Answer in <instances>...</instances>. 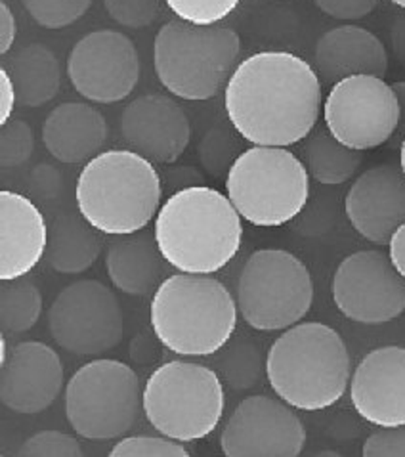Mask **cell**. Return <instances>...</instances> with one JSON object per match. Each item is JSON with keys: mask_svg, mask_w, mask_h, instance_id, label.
I'll use <instances>...</instances> for the list:
<instances>
[{"mask_svg": "<svg viewBox=\"0 0 405 457\" xmlns=\"http://www.w3.org/2000/svg\"><path fill=\"white\" fill-rule=\"evenodd\" d=\"M361 453L366 457H405V428L386 427L373 433L363 445Z\"/></svg>", "mask_w": 405, "mask_h": 457, "instance_id": "d590c367", "label": "cell"}, {"mask_svg": "<svg viewBox=\"0 0 405 457\" xmlns=\"http://www.w3.org/2000/svg\"><path fill=\"white\" fill-rule=\"evenodd\" d=\"M214 356V371L220 375L222 383L232 386L234 391H247L259 385L266 375V356L260 346L241 339L226 345Z\"/></svg>", "mask_w": 405, "mask_h": 457, "instance_id": "4316f807", "label": "cell"}, {"mask_svg": "<svg viewBox=\"0 0 405 457\" xmlns=\"http://www.w3.org/2000/svg\"><path fill=\"white\" fill-rule=\"evenodd\" d=\"M43 312V295L31 279L16 278L0 287V328L3 333H25L35 328Z\"/></svg>", "mask_w": 405, "mask_h": 457, "instance_id": "83f0119b", "label": "cell"}, {"mask_svg": "<svg viewBox=\"0 0 405 457\" xmlns=\"http://www.w3.org/2000/svg\"><path fill=\"white\" fill-rule=\"evenodd\" d=\"M326 127L341 144L358 152L386 144L401 120V105L383 77L352 75L335 83L323 102Z\"/></svg>", "mask_w": 405, "mask_h": 457, "instance_id": "8fae6325", "label": "cell"}, {"mask_svg": "<svg viewBox=\"0 0 405 457\" xmlns=\"http://www.w3.org/2000/svg\"><path fill=\"white\" fill-rule=\"evenodd\" d=\"M224 105L234 130L251 145L289 147L316 129L323 112L321 80L293 52H256L229 77Z\"/></svg>", "mask_w": 405, "mask_h": 457, "instance_id": "6da1fadb", "label": "cell"}, {"mask_svg": "<svg viewBox=\"0 0 405 457\" xmlns=\"http://www.w3.org/2000/svg\"><path fill=\"white\" fill-rule=\"evenodd\" d=\"M344 212L354 230L371 244L388 239L405 222V177L400 167L379 165L350 186Z\"/></svg>", "mask_w": 405, "mask_h": 457, "instance_id": "d6986e66", "label": "cell"}, {"mask_svg": "<svg viewBox=\"0 0 405 457\" xmlns=\"http://www.w3.org/2000/svg\"><path fill=\"white\" fill-rule=\"evenodd\" d=\"M165 262L163 253L152 234L136 232L113 236L107 244V276L119 291L134 295V297L150 295L161 286Z\"/></svg>", "mask_w": 405, "mask_h": 457, "instance_id": "603a6c76", "label": "cell"}, {"mask_svg": "<svg viewBox=\"0 0 405 457\" xmlns=\"http://www.w3.org/2000/svg\"><path fill=\"white\" fill-rule=\"evenodd\" d=\"M350 400L375 427H405V348L390 345L363 356L350 379Z\"/></svg>", "mask_w": 405, "mask_h": 457, "instance_id": "e0dca14e", "label": "cell"}, {"mask_svg": "<svg viewBox=\"0 0 405 457\" xmlns=\"http://www.w3.org/2000/svg\"><path fill=\"white\" fill-rule=\"evenodd\" d=\"M237 299L211 276L178 272L165 278L150 304L157 341L180 356H212L237 328Z\"/></svg>", "mask_w": 405, "mask_h": 457, "instance_id": "5b68a950", "label": "cell"}, {"mask_svg": "<svg viewBox=\"0 0 405 457\" xmlns=\"http://www.w3.org/2000/svg\"><path fill=\"white\" fill-rule=\"evenodd\" d=\"M8 348H6V337H4V333H3V337H0V366L4 364V361L8 360Z\"/></svg>", "mask_w": 405, "mask_h": 457, "instance_id": "7bdbcfd3", "label": "cell"}, {"mask_svg": "<svg viewBox=\"0 0 405 457\" xmlns=\"http://www.w3.org/2000/svg\"><path fill=\"white\" fill-rule=\"evenodd\" d=\"M35 150L33 129L21 119H10L0 132V165L18 169L29 161Z\"/></svg>", "mask_w": 405, "mask_h": 457, "instance_id": "4dcf8cb0", "label": "cell"}, {"mask_svg": "<svg viewBox=\"0 0 405 457\" xmlns=\"http://www.w3.org/2000/svg\"><path fill=\"white\" fill-rule=\"evenodd\" d=\"M239 155L241 154H237L236 138L220 127L211 129L199 145V157L202 167L216 179L229 172Z\"/></svg>", "mask_w": 405, "mask_h": 457, "instance_id": "f546056e", "label": "cell"}, {"mask_svg": "<svg viewBox=\"0 0 405 457\" xmlns=\"http://www.w3.org/2000/svg\"><path fill=\"white\" fill-rule=\"evenodd\" d=\"M18 92L13 87V80L6 67L0 70V125H6L12 119L13 110H16Z\"/></svg>", "mask_w": 405, "mask_h": 457, "instance_id": "f35d334b", "label": "cell"}, {"mask_svg": "<svg viewBox=\"0 0 405 457\" xmlns=\"http://www.w3.org/2000/svg\"><path fill=\"white\" fill-rule=\"evenodd\" d=\"M241 0H165L178 20L194 25H219L232 13Z\"/></svg>", "mask_w": 405, "mask_h": 457, "instance_id": "1f68e13d", "label": "cell"}, {"mask_svg": "<svg viewBox=\"0 0 405 457\" xmlns=\"http://www.w3.org/2000/svg\"><path fill=\"white\" fill-rule=\"evenodd\" d=\"M79 214L103 236L142 232L161 209L163 179L155 163L132 150L92 157L79 174Z\"/></svg>", "mask_w": 405, "mask_h": 457, "instance_id": "277c9868", "label": "cell"}, {"mask_svg": "<svg viewBox=\"0 0 405 457\" xmlns=\"http://www.w3.org/2000/svg\"><path fill=\"white\" fill-rule=\"evenodd\" d=\"M20 457H83L79 440L62 431H43L27 438L18 450Z\"/></svg>", "mask_w": 405, "mask_h": 457, "instance_id": "836d02e7", "label": "cell"}, {"mask_svg": "<svg viewBox=\"0 0 405 457\" xmlns=\"http://www.w3.org/2000/svg\"><path fill=\"white\" fill-rule=\"evenodd\" d=\"M202 184V177L190 169V167H182V169H170L167 174H165V187H170L174 186L178 190H184V187H190V186H199Z\"/></svg>", "mask_w": 405, "mask_h": 457, "instance_id": "60d3db41", "label": "cell"}, {"mask_svg": "<svg viewBox=\"0 0 405 457\" xmlns=\"http://www.w3.org/2000/svg\"><path fill=\"white\" fill-rule=\"evenodd\" d=\"M241 38L232 27L167 21L155 35L153 67L172 96L205 102L227 85L239 65Z\"/></svg>", "mask_w": 405, "mask_h": 457, "instance_id": "8992f818", "label": "cell"}, {"mask_svg": "<svg viewBox=\"0 0 405 457\" xmlns=\"http://www.w3.org/2000/svg\"><path fill=\"white\" fill-rule=\"evenodd\" d=\"M266 379L294 410H327L344 396L352 379L346 343L339 331L319 321L296 324L269 346Z\"/></svg>", "mask_w": 405, "mask_h": 457, "instance_id": "3957f363", "label": "cell"}, {"mask_svg": "<svg viewBox=\"0 0 405 457\" xmlns=\"http://www.w3.org/2000/svg\"><path fill=\"white\" fill-rule=\"evenodd\" d=\"M314 303L306 264L283 249L254 251L237 279L241 318L256 331H281L299 324Z\"/></svg>", "mask_w": 405, "mask_h": 457, "instance_id": "30bf717a", "label": "cell"}, {"mask_svg": "<svg viewBox=\"0 0 405 457\" xmlns=\"http://www.w3.org/2000/svg\"><path fill=\"white\" fill-rule=\"evenodd\" d=\"M388 257L396 270L405 278V222L388 239Z\"/></svg>", "mask_w": 405, "mask_h": 457, "instance_id": "b9f144b4", "label": "cell"}, {"mask_svg": "<svg viewBox=\"0 0 405 457\" xmlns=\"http://www.w3.org/2000/svg\"><path fill=\"white\" fill-rule=\"evenodd\" d=\"M390 3H393V4H396V6H400V8H403V10H405V0H390Z\"/></svg>", "mask_w": 405, "mask_h": 457, "instance_id": "f6af8a7d", "label": "cell"}, {"mask_svg": "<svg viewBox=\"0 0 405 457\" xmlns=\"http://www.w3.org/2000/svg\"><path fill=\"white\" fill-rule=\"evenodd\" d=\"M226 194L243 220L277 228L304 211L310 172L287 147L251 145L226 174Z\"/></svg>", "mask_w": 405, "mask_h": 457, "instance_id": "52a82bcc", "label": "cell"}, {"mask_svg": "<svg viewBox=\"0 0 405 457\" xmlns=\"http://www.w3.org/2000/svg\"><path fill=\"white\" fill-rule=\"evenodd\" d=\"M63 388L58 353L40 341L18 343L0 375V402L13 413L35 415L48 410Z\"/></svg>", "mask_w": 405, "mask_h": 457, "instance_id": "ac0fdd59", "label": "cell"}, {"mask_svg": "<svg viewBox=\"0 0 405 457\" xmlns=\"http://www.w3.org/2000/svg\"><path fill=\"white\" fill-rule=\"evenodd\" d=\"M153 236L167 264L178 272L211 276L241 249V214L226 194L202 184L190 186L165 199Z\"/></svg>", "mask_w": 405, "mask_h": 457, "instance_id": "7a4b0ae2", "label": "cell"}, {"mask_svg": "<svg viewBox=\"0 0 405 457\" xmlns=\"http://www.w3.org/2000/svg\"><path fill=\"white\" fill-rule=\"evenodd\" d=\"M105 138V117L85 102H65L54 107L43 127V142L48 154L65 165L96 157Z\"/></svg>", "mask_w": 405, "mask_h": 457, "instance_id": "7402d4cb", "label": "cell"}, {"mask_svg": "<svg viewBox=\"0 0 405 457\" xmlns=\"http://www.w3.org/2000/svg\"><path fill=\"white\" fill-rule=\"evenodd\" d=\"M363 154L336 140L326 129L312 130L304 144V165L316 182L341 186L358 172Z\"/></svg>", "mask_w": 405, "mask_h": 457, "instance_id": "484cf974", "label": "cell"}, {"mask_svg": "<svg viewBox=\"0 0 405 457\" xmlns=\"http://www.w3.org/2000/svg\"><path fill=\"white\" fill-rule=\"evenodd\" d=\"M144 411L138 375L119 360H92L65 386V418L87 440L127 435Z\"/></svg>", "mask_w": 405, "mask_h": 457, "instance_id": "9c48e42d", "label": "cell"}, {"mask_svg": "<svg viewBox=\"0 0 405 457\" xmlns=\"http://www.w3.org/2000/svg\"><path fill=\"white\" fill-rule=\"evenodd\" d=\"M31 187L40 197H52L62 187V177L52 167L38 165L31 174Z\"/></svg>", "mask_w": 405, "mask_h": 457, "instance_id": "74e56055", "label": "cell"}, {"mask_svg": "<svg viewBox=\"0 0 405 457\" xmlns=\"http://www.w3.org/2000/svg\"><path fill=\"white\" fill-rule=\"evenodd\" d=\"M8 73L23 107H38L58 96L62 85L60 62L43 45H29L13 54Z\"/></svg>", "mask_w": 405, "mask_h": 457, "instance_id": "d4e9b609", "label": "cell"}, {"mask_svg": "<svg viewBox=\"0 0 405 457\" xmlns=\"http://www.w3.org/2000/svg\"><path fill=\"white\" fill-rule=\"evenodd\" d=\"M316 6L335 20L354 21L369 16L379 0H314Z\"/></svg>", "mask_w": 405, "mask_h": 457, "instance_id": "8d00e7d4", "label": "cell"}, {"mask_svg": "<svg viewBox=\"0 0 405 457\" xmlns=\"http://www.w3.org/2000/svg\"><path fill=\"white\" fill-rule=\"evenodd\" d=\"M48 247V224L29 197L0 192V279L29 274Z\"/></svg>", "mask_w": 405, "mask_h": 457, "instance_id": "ffe728a7", "label": "cell"}, {"mask_svg": "<svg viewBox=\"0 0 405 457\" xmlns=\"http://www.w3.org/2000/svg\"><path fill=\"white\" fill-rule=\"evenodd\" d=\"M18 23L12 8L6 3H0V54H8L16 43Z\"/></svg>", "mask_w": 405, "mask_h": 457, "instance_id": "ab89813d", "label": "cell"}, {"mask_svg": "<svg viewBox=\"0 0 405 457\" xmlns=\"http://www.w3.org/2000/svg\"><path fill=\"white\" fill-rule=\"evenodd\" d=\"M112 457H190L180 440L161 436H127L113 446Z\"/></svg>", "mask_w": 405, "mask_h": 457, "instance_id": "d6a6232c", "label": "cell"}, {"mask_svg": "<svg viewBox=\"0 0 405 457\" xmlns=\"http://www.w3.org/2000/svg\"><path fill=\"white\" fill-rule=\"evenodd\" d=\"M48 328L52 339L63 351L96 356L123 341V308L117 295L102 281L79 279L54 299L48 311Z\"/></svg>", "mask_w": 405, "mask_h": 457, "instance_id": "7c38bea8", "label": "cell"}, {"mask_svg": "<svg viewBox=\"0 0 405 457\" xmlns=\"http://www.w3.org/2000/svg\"><path fill=\"white\" fill-rule=\"evenodd\" d=\"M339 312L363 326H383L405 312V278L386 253L368 249L348 254L333 276Z\"/></svg>", "mask_w": 405, "mask_h": 457, "instance_id": "4fadbf2b", "label": "cell"}, {"mask_svg": "<svg viewBox=\"0 0 405 457\" xmlns=\"http://www.w3.org/2000/svg\"><path fill=\"white\" fill-rule=\"evenodd\" d=\"M226 406L224 385L212 368L172 360L161 364L144 386V415L159 435L180 442L207 438Z\"/></svg>", "mask_w": 405, "mask_h": 457, "instance_id": "ba28073f", "label": "cell"}, {"mask_svg": "<svg viewBox=\"0 0 405 457\" xmlns=\"http://www.w3.org/2000/svg\"><path fill=\"white\" fill-rule=\"evenodd\" d=\"M27 13L45 29H63L90 10L92 0H21Z\"/></svg>", "mask_w": 405, "mask_h": 457, "instance_id": "f1b7e54d", "label": "cell"}, {"mask_svg": "<svg viewBox=\"0 0 405 457\" xmlns=\"http://www.w3.org/2000/svg\"><path fill=\"white\" fill-rule=\"evenodd\" d=\"M98 230L80 217L65 214L48 226L46 261L54 270L65 276H77L94 266L102 253Z\"/></svg>", "mask_w": 405, "mask_h": 457, "instance_id": "cb8c5ba5", "label": "cell"}, {"mask_svg": "<svg viewBox=\"0 0 405 457\" xmlns=\"http://www.w3.org/2000/svg\"><path fill=\"white\" fill-rule=\"evenodd\" d=\"M304 445V423L279 396L245 398L220 435V448L227 457H296Z\"/></svg>", "mask_w": 405, "mask_h": 457, "instance_id": "9a60e30c", "label": "cell"}, {"mask_svg": "<svg viewBox=\"0 0 405 457\" xmlns=\"http://www.w3.org/2000/svg\"><path fill=\"white\" fill-rule=\"evenodd\" d=\"M316 71L329 83L352 75L383 77L388 71V52L375 33L358 25H341L319 37L314 50Z\"/></svg>", "mask_w": 405, "mask_h": 457, "instance_id": "44dd1931", "label": "cell"}, {"mask_svg": "<svg viewBox=\"0 0 405 457\" xmlns=\"http://www.w3.org/2000/svg\"><path fill=\"white\" fill-rule=\"evenodd\" d=\"M163 3L165 0H103V6L119 25L142 29L159 18Z\"/></svg>", "mask_w": 405, "mask_h": 457, "instance_id": "e575fe53", "label": "cell"}, {"mask_svg": "<svg viewBox=\"0 0 405 457\" xmlns=\"http://www.w3.org/2000/svg\"><path fill=\"white\" fill-rule=\"evenodd\" d=\"M400 169H401L403 177H405V137H403V140H401V147H400Z\"/></svg>", "mask_w": 405, "mask_h": 457, "instance_id": "ee69618b", "label": "cell"}, {"mask_svg": "<svg viewBox=\"0 0 405 457\" xmlns=\"http://www.w3.org/2000/svg\"><path fill=\"white\" fill-rule=\"evenodd\" d=\"M67 77L92 104H117L128 98L140 79V56L132 38L102 29L83 37L67 56Z\"/></svg>", "mask_w": 405, "mask_h": 457, "instance_id": "5bb4252c", "label": "cell"}, {"mask_svg": "<svg viewBox=\"0 0 405 457\" xmlns=\"http://www.w3.org/2000/svg\"><path fill=\"white\" fill-rule=\"evenodd\" d=\"M120 132L132 152L155 165H172L192 142V125L184 107L165 94L134 98L120 117Z\"/></svg>", "mask_w": 405, "mask_h": 457, "instance_id": "2e32d148", "label": "cell"}]
</instances>
